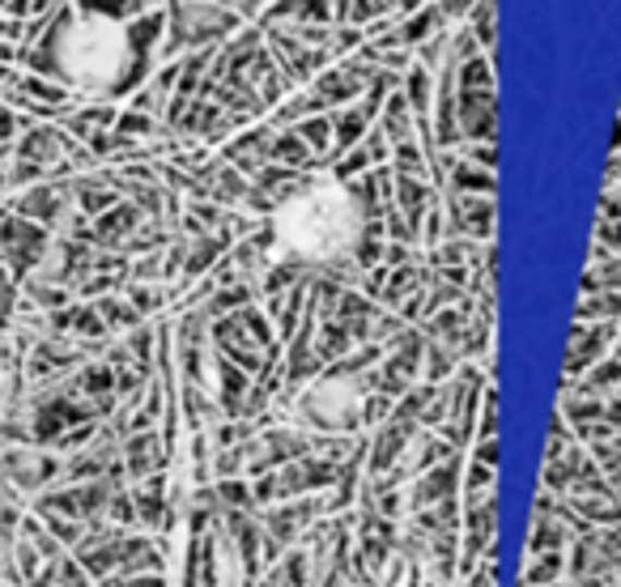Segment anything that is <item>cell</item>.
<instances>
[{
	"label": "cell",
	"instance_id": "1",
	"mask_svg": "<svg viewBox=\"0 0 621 587\" xmlns=\"http://www.w3.org/2000/svg\"><path fill=\"white\" fill-rule=\"evenodd\" d=\"M366 234V209L337 180H310L290 192L272 213V243L303 265H337L354 256Z\"/></svg>",
	"mask_w": 621,
	"mask_h": 587
},
{
	"label": "cell",
	"instance_id": "2",
	"mask_svg": "<svg viewBox=\"0 0 621 587\" xmlns=\"http://www.w3.org/2000/svg\"><path fill=\"white\" fill-rule=\"evenodd\" d=\"M51 56H56V73H64L73 86L86 90H111L115 82H124L129 60H133V39L115 17L102 13H77L69 17L56 39H51Z\"/></svg>",
	"mask_w": 621,
	"mask_h": 587
},
{
	"label": "cell",
	"instance_id": "3",
	"mask_svg": "<svg viewBox=\"0 0 621 587\" xmlns=\"http://www.w3.org/2000/svg\"><path fill=\"white\" fill-rule=\"evenodd\" d=\"M600 243L609 252H621V218H600Z\"/></svg>",
	"mask_w": 621,
	"mask_h": 587
},
{
	"label": "cell",
	"instance_id": "4",
	"mask_svg": "<svg viewBox=\"0 0 621 587\" xmlns=\"http://www.w3.org/2000/svg\"><path fill=\"white\" fill-rule=\"evenodd\" d=\"M558 571H562V553H549V558H545V562H540V566L533 571V584H545V579H553Z\"/></svg>",
	"mask_w": 621,
	"mask_h": 587
}]
</instances>
